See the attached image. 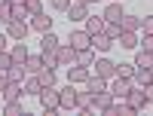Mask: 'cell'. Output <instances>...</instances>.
I'll return each mask as SVG.
<instances>
[{
	"label": "cell",
	"instance_id": "e0dca14e",
	"mask_svg": "<svg viewBox=\"0 0 153 116\" xmlns=\"http://www.w3.org/2000/svg\"><path fill=\"white\" fill-rule=\"evenodd\" d=\"M83 86H86V89H89L92 95H98V92H104V89H107V80H101L98 73H92V76H89V80H86Z\"/></svg>",
	"mask_w": 153,
	"mask_h": 116
},
{
	"label": "cell",
	"instance_id": "5bb4252c",
	"mask_svg": "<svg viewBox=\"0 0 153 116\" xmlns=\"http://www.w3.org/2000/svg\"><path fill=\"white\" fill-rule=\"evenodd\" d=\"M83 31H86L89 37H92V34H101V31H104V18H101V16H89V18L83 21Z\"/></svg>",
	"mask_w": 153,
	"mask_h": 116
},
{
	"label": "cell",
	"instance_id": "4dcf8cb0",
	"mask_svg": "<svg viewBox=\"0 0 153 116\" xmlns=\"http://www.w3.org/2000/svg\"><path fill=\"white\" fill-rule=\"evenodd\" d=\"M9 67H12V55H9V49H3V52H0V70L6 73Z\"/></svg>",
	"mask_w": 153,
	"mask_h": 116
},
{
	"label": "cell",
	"instance_id": "8fae6325",
	"mask_svg": "<svg viewBox=\"0 0 153 116\" xmlns=\"http://www.w3.org/2000/svg\"><path fill=\"white\" fill-rule=\"evenodd\" d=\"M31 28L37 31V34H46V31H52V18L46 16V12H40V16H31Z\"/></svg>",
	"mask_w": 153,
	"mask_h": 116
},
{
	"label": "cell",
	"instance_id": "484cf974",
	"mask_svg": "<svg viewBox=\"0 0 153 116\" xmlns=\"http://www.w3.org/2000/svg\"><path fill=\"white\" fill-rule=\"evenodd\" d=\"M135 67H150L153 70V52H144L141 49V52L135 55Z\"/></svg>",
	"mask_w": 153,
	"mask_h": 116
},
{
	"label": "cell",
	"instance_id": "d6a6232c",
	"mask_svg": "<svg viewBox=\"0 0 153 116\" xmlns=\"http://www.w3.org/2000/svg\"><path fill=\"white\" fill-rule=\"evenodd\" d=\"M6 116H22V104L19 101H6V110H3Z\"/></svg>",
	"mask_w": 153,
	"mask_h": 116
},
{
	"label": "cell",
	"instance_id": "83f0119b",
	"mask_svg": "<svg viewBox=\"0 0 153 116\" xmlns=\"http://www.w3.org/2000/svg\"><path fill=\"white\" fill-rule=\"evenodd\" d=\"M25 9H28V16H40L43 12V0H22Z\"/></svg>",
	"mask_w": 153,
	"mask_h": 116
},
{
	"label": "cell",
	"instance_id": "ab89813d",
	"mask_svg": "<svg viewBox=\"0 0 153 116\" xmlns=\"http://www.w3.org/2000/svg\"><path fill=\"white\" fill-rule=\"evenodd\" d=\"M76 3H83V6H92V3H95V0H76Z\"/></svg>",
	"mask_w": 153,
	"mask_h": 116
},
{
	"label": "cell",
	"instance_id": "f35d334b",
	"mask_svg": "<svg viewBox=\"0 0 153 116\" xmlns=\"http://www.w3.org/2000/svg\"><path fill=\"white\" fill-rule=\"evenodd\" d=\"M6 83H9V80H6V73L0 70V92H3V86H6Z\"/></svg>",
	"mask_w": 153,
	"mask_h": 116
},
{
	"label": "cell",
	"instance_id": "ba28073f",
	"mask_svg": "<svg viewBox=\"0 0 153 116\" xmlns=\"http://www.w3.org/2000/svg\"><path fill=\"white\" fill-rule=\"evenodd\" d=\"M55 58H58L61 67H71V64H76V49L68 46V43H61V46H58V52H55Z\"/></svg>",
	"mask_w": 153,
	"mask_h": 116
},
{
	"label": "cell",
	"instance_id": "8d00e7d4",
	"mask_svg": "<svg viewBox=\"0 0 153 116\" xmlns=\"http://www.w3.org/2000/svg\"><path fill=\"white\" fill-rule=\"evenodd\" d=\"M144 89V98H147V104H153V80L147 83V86H141Z\"/></svg>",
	"mask_w": 153,
	"mask_h": 116
},
{
	"label": "cell",
	"instance_id": "44dd1931",
	"mask_svg": "<svg viewBox=\"0 0 153 116\" xmlns=\"http://www.w3.org/2000/svg\"><path fill=\"white\" fill-rule=\"evenodd\" d=\"M153 80V70L150 67H135V73H132V83H138V86H147Z\"/></svg>",
	"mask_w": 153,
	"mask_h": 116
},
{
	"label": "cell",
	"instance_id": "ac0fdd59",
	"mask_svg": "<svg viewBox=\"0 0 153 116\" xmlns=\"http://www.w3.org/2000/svg\"><path fill=\"white\" fill-rule=\"evenodd\" d=\"M9 55H12V61H19V64H25V58H28L31 52H28V46H25V40H16V46L9 49Z\"/></svg>",
	"mask_w": 153,
	"mask_h": 116
},
{
	"label": "cell",
	"instance_id": "30bf717a",
	"mask_svg": "<svg viewBox=\"0 0 153 116\" xmlns=\"http://www.w3.org/2000/svg\"><path fill=\"white\" fill-rule=\"evenodd\" d=\"M68 46H74L76 52H80V49L92 46V37H89L86 31H71V37H68Z\"/></svg>",
	"mask_w": 153,
	"mask_h": 116
},
{
	"label": "cell",
	"instance_id": "603a6c76",
	"mask_svg": "<svg viewBox=\"0 0 153 116\" xmlns=\"http://www.w3.org/2000/svg\"><path fill=\"white\" fill-rule=\"evenodd\" d=\"M92 61H95V49L92 46H86L76 52V64H86V67H92Z\"/></svg>",
	"mask_w": 153,
	"mask_h": 116
},
{
	"label": "cell",
	"instance_id": "cb8c5ba5",
	"mask_svg": "<svg viewBox=\"0 0 153 116\" xmlns=\"http://www.w3.org/2000/svg\"><path fill=\"white\" fill-rule=\"evenodd\" d=\"M76 107H80L83 113L92 110V92H89V89H86V92H76Z\"/></svg>",
	"mask_w": 153,
	"mask_h": 116
},
{
	"label": "cell",
	"instance_id": "74e56055",
	"mask_svg": "<svg viewBox=\"0 0 153 116\" xmlns=\"http://www.w3.org/2000/svg\"><path fill=\"white\" fill-rule=\"evenodd\" d=\"M6 46H9V37H6V34H0V52H3Z\"/></svg>",
	"mask_w": 153,
	"mask_h": 116
},
{
	"label": "cell",
	"instance_id": "7c38bea8",
	"mask_svg": "<svg viewBox=\"0 0 153 116\" xmlns=\"http://www.w3.org/2000/svg\"><path fill=\"white\" fill-rule=\"evenodd\" d=\"M68 18H71V21H86V18H89V6H83V3H76V0H74V3L68 6Z\"/></svg>",
	"mask_w": 153,
	"mask_h": 116
},
{
	"label": "cell",
	"instance_id": "9a60e30c",
	"mask_svg": "<svg viewBox=\"0 0 153 116\" xmlns=\"http://www.w3.org/2000/svg\"><path fill=\"white\" fill-rule=\"evenodd\" d=\"M101 18H104V21H120V18H123V3H120V0H110Z\"/></svg>",
	"mask_w": 153,
	"mask_h": 116
},
{
	"label": "cell",
	"instance_id": "4316f807",
	"mask_svg": "<svg viewBox=\"0 0 153 116\" xmlns=\"http://www.w3.org/2000/svg\"><path fill=\"white\" fill-rule=\"evenodd\" d=\"M37 76H40V83H43V86H55V67H43Z\"/></svg>",
	"mask_w": 153,
	"mask_h": 116
},
{
	"label": "cell",
	"instance_id": "ffe728a7",
	"mask_svg": "<svg viewBox=\"0 0 153 116\" xmlns=\"http://www.w3.org/2000/svg\"><path fill=\"white\" fill-rule=\"evenodd\" d=\"M43 67H46L43 55H28V58H25V70H28V73H40Z\"/></svg>",
	"mask_w": 153,
	"mask_h": 116
},
{
	"label": "cell",
	"instance_id": "f546056e",
	"mask_svg": "<svg viewBox=\"0 0 153 116\" xmlns=\"http://www.w3.org/2000/svg\"><path fill=\"white\" fill-rule=\"evenodd\" d=\"M0 21L3 24L12 21V3H3V0H0Z\"/></svg>",
	"mask_w": 153,
	"mask_h": 116
},
{
	"label": "cell",
	"instance_id": "52a82bcc",
	"mask_svg": "<svg viewBox=\"0 0 153 116\" xmlns=\"http://www.w3.org/2000/svg\"><path fill=\"white\" fill-rule=\"evenodd\" d=\"M58 98H61V110H74L76 107V89H74V83H68L65 89H58Z\"/></svg>",
	"mask_w": 153,
	"mask_h": 116
},
{
	"label": "cell",
	"instance_id": "1f68e13d",
	"mask_svg": "<svg viewBox=\"0 0 153 116\" xmlns=\"http://www.w3.org/2000/svg\"><path fill=\"white\" fill-rule=\"evenodd\" d=\"M132 73H135V64H117V76H129V80H132Z\"/></svg>",
	"mask_w": 153,
	"mask_h": 116
},
{
	"label": "cell",
	"instance_id": "4fadbf2b",
	"mask_svg": "<svg viewBox=\"0 0 153 116\" xmlns=\"http://www.w3.org/2000/svg\"><path fill=\"white\" fill-rule=\"evenodd\" d=\"M129 89H132V80H129V76H117L113 86H110V92H113V98H126Z\"/></svg>",
	"mask_w": 153,
	"mask_h": 116
},
{
	"label": "cell",
	"instance_id": "60d3db41",
	"mask_svg": "<svg viewBox=\"0 0 153 116\" xmlns=\"http://www.w3.org/2000/svg\"><path fill=\"white\" fill-rule=\"evenodd\" d=\"M3 3H22V0H3Z\"/></svg>",
	"mask_w": 153,
	"mask_h": 116
},
{
	"label": "cell",
	"instance_id": "836d02e7",
	"mask_svg": "<svg viewBox=\"0 0 153 116\" xmlns=\"http://www.w3.org/2000/svg\"><path fill=\"white\" fill-rule=\"evenodd\" d=\"M71 3H74V0H49V6H52L55 12H68Z\"/></svg>",
	"mask_w": 153,
	"mask_h": 116
},
{
	"label": "cell",
	"instance_id": "3957f363",
	"mask_svg": "<svg viewBox=\"0 0 153 116\" xmlns=\"http://www.w3.org/2000/svg\"><path fill=\"white\" fill-rule=\"evenodd\" d=\"M28 31H31V24L22 21V18H12V21L6 24V37H9V40H25Z\"/></svg>",
	"mask_w": 153,
	"mask_h": 116
},
{
	"label": "cell",
	"instance_id": "d6986e66",
	"mask_svg": "<svg viewBox=\"0 0 153 116\" xmlns=\"http://www.w3.org/2000/svg\"><path fill=\"white\" fill-rule=\"evenodd\" d=\"M19 95H25V92H22V83H12V80H9V83L3 86V101H19Z\"/></svg>",
	"mask_w": 153,
	"mask_h": 116
},
{
	"label": "cell",
	"instance_id": "5b68a950",
	"mask_svg": "<svg viewBox=\"0 0 153 116\" xmlns=\"http://www.w3.org/2000/svg\"><path fill=\"white\" fill-rule=\"evenodd\" d=\"M123 101H126V104H129V107H132L135 113L147 107V98H144V89H129V92H126V98H123Z\"/></svg>",
	"mask_w": 153,
	"mask_h": 116
},
{
	"label": "cell",
	"instance_id": "277c9868",
	"mask_svg": "<svg viewBox=\"0 0 153 116\" xmlns=\"http://www.w3.org/2000/svg\"><path fill=\"white\" fill-rule=\"evenodd\" d=\"M92 67H95V73L101 76V80H113V76H117V64H113L110 58H95Z\"/></svg>",
	"mask_w": 153,
	"mask_h": 116
},
{
	"label": "cell",
	"instance_id": "7a4b0ae2",
	"mask_svg": "<svg viewBox=\"0 0 153 116\" xmlns=\"http://www.w3.org/2000/svg\"><path fill=\"white\" fill-rule=\"evenodd\" d=\"M113 101H117V98H113V92H110V89H104V92L92 95V110H89V113H104Z\"/></svg>",
	"mask_w": 153,
	"mask_h": 116
},
{
	"label": "cell",
	"instance_id": "d4e9b609",
	"mask_svg": "<svg viewBox=\"0 0 153 116\" xmlns=\"http://www.w3.org/2000/svg\"><path fill=\"white\" fill-rule=\"evenodd\" d=\"M117 24H120L123 31H138V24H141V18H138V16H126V12H123V18H120Z\"/></svg>",
	"mask_w": 153,
	"mask_h": 116
},
{
	"label": "cell",
	"instance_id": "6da1fadb",
	"mask_svg": "<svg viewBox=\"0 0 153 116\" xmlns=\"http://www.w3.org/2000/svg\"><path fill=\"white\" fill-rule=\"evenodd\" d=\"M37 98H40V104H43L46 113H55V110L61 107V98H58V89H55V86H43Z\"/></svg>",
	"mask_w": 153,
	"mask_h": 116
},
{
	"label": "cell",
	"instance_id": "9c48e42d",
	"mask_svg": "<svg viewBox=\"0 0 153 116\" xmlns=\"http://www.w3.org/2000/svg\"><path fill=\"white\" fill-rule=\"evenodd\" d=\"M113 46H117V40H110L104 31H101V34H92V49H95V52H110Z\"/></svg>",
	"mask_w": 153,
	"mask_h": 116
},
{
	"label": "cell",
	"instance_id": "2e32d148",
	"mask_svg": "<svg viewBox=\"0 0 153 116\" xmlns=\"http://www.w3.org/2000/svg\"><path fill=\"white\" fill-rule=\"evenodd\" d=\"M25 76H28V70H25V64L12 61V67L6 70V80H12V83H25Z\"/></svg>",
	"mask_w": 153,
	"mask_h": 116
},
{
	"label": "cell",
	"instance_id": "e575fe53",
	"mask_svg": "<svg viewBox=\"0 0 153 116\" xmlns=\"http://www.w3.org/2000/svg\"><path fill=\"white\" fill-rule=\"evenodd\" d=\"M138 46H141L144 52H153V34H144L141 40H138Z\"/></svg>",
	"mask_w": 153,
	"mask_h": 116
},
{
	"label": "cell",
	"instance_id": "8992f818",
	"mask_svg": "<svg viewBox=\"0 0 153 116\" xmlns=\"http://www.w3.org/2000/svg\"><path fill=\"white\" fill-rule=\"evenodd\" d=\"M89 76H92V70H89L86 64H71V67H68V80H71L74 86H83Z\"/></svg>",
	"mask_w": 153,
	"mask_h": 116
},
{
	"label": "cell",
	"instance_id": "7402d4cb",
	"mask_svg": "<svg viewBox=\"0 0 153 116\" xmlns=\"http://www.w3.org/2000/svg\"><path fill=\"white\" fill-rule=\"evenodd\" d=\"M117 43H120L123 49H135V46H138V37H135V31H123V34L117 37Z\"/></svg>",
	"mask_w": 153,
	"mask_h": 116
},
{
	"label": "cell",
	"instance_id": "d590c367",
	"mask_svg": "<svg viewBox=\"0 0 153 116\" xmlns=\"http://www.w3.org/2000/svg\"><path fill=\"white\" fill-rule=\"evenodd\" d=\"M138 28H141L144 34H153V16H144V18H141V24H138Z\"/></svg>",
	"mask_w": 153,
	"mask_h": 116
},
{
	"label": "cell",
	"instance_id": "f1b7e54d",
	"mask_svg": "<svg viewBox=\"0 0 153 116\" xmlns=\"http://www.w3.org/2000/svg\"><path fill=\"white\" fill-rule=\"evenodd\" d=\"M104 34L110 37V40H117V37L123 34V28H120V24H117V21H104Z\"/></svg>",
	"mask_w": 153,
	"mask_h": 116
}]
</instances>
